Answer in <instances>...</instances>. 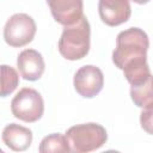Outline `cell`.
Listing matches in <instances>:
<instances>
[{
	"instance_id": "6da1fadb",
	"label": "cell",
	"mask_w": 153,
	"mask_h": 153,
	"mask_svg": "<svg viewBox=\"0 0 153 153\" xmlns=\"http://www.w3.org/2000/svg\"><path fill=\"white\" fill-rule=\"evenodd\" d=\"M149 39L139 27H129L116 37V48L112 51V62L121 71L147 63Z\"/></svg>"
},
{
	"instance_id": "7a4b0ae2",
	"label": "cell",
	"mask_w": 153,
	"mask_h": 153,
	"mask_svg": "<svg viewBox=\"0 0 153 153\" xmlns=\"http://www.w3.org/2000/svg\"><path fill=\"white\" fill-rule=\"evenodd\" d=\"M90 36L91 27L85 16L76 23L65 26L57 44L61 56L71 61L85 57L90 51Z\"/></svg>"
},
{
	"instance_id": "3957f363",
	"label": "cell",
	"mask_w": 153,
	"mask_h": 153,
	"mask_svg": "<svg viewBox=\"0 0 153 153\" xmlns=\"http://www.w3.org/2000/svg\"><path fill=\"white\" fill-rule=\"evenodd\" d=\"M71 152L87 153L100 148L108 140L106 130L98 123H84L71 127L66 131Z\"/></svg>"
},
{
	"instance_id": "277c9868",
	"label": "cell",
	"mask_w": 153,
	"mask_h": 153,
	"mask_svg": "<svg viewBox=\"0 0 153 153\" xmlns=\"http://www.w3.org/2000/svg\"><path fill=\"white\" fill-rule=\"evenodd\" d=\"M11 111L16 118L32 123L38 121L44 112L42 96L31 87H23L11 102Z\"/></svg>"
},
{
	"instance_id": "5b68a950",
	"label": "cell",
	"mask_w": 153,
	"mask_h": 153,
	"mask_svg": "<svg viewBox=\"0 0 153 153\" xmlns=\"http://www.w3.org/2000/svg\"><path fill=\"white\" fill-rule=\"evenodd\" d=\"M36 23L26 13H16L6 22L4 27L5 42L13 48L29 44L36 35Z\"/></svg>"
},
{
	"instance_id": "8992f818",
	"label": "cell",
	"mask_w": 153,
	"mask_h": 153,
	"mask_svg": "<svg viewBox=\"0 0 153 153\" xmlns=\"http://www.w3.org/2000/svg\"><path fill=\"white\" fill-rule=\"evenodd\" d=\"M74 88L84 98H93L97 96L104 85L103 72L93 66L86 65L80 67L74 74Z\"/></svg>"
},
{
	"instance_id": "52a82bcc",
	"label": "cell",
	"mask_w": 153,
	"mask_h": 153,
	"mask_svg": "<svg viewBox=\"0 0 153 153\" xmlns=\"http://www.w3.org/2000/svg\"><path fill=\"white\" fill-rule=\"evenodd\" d=\"M98 13L103 23L117 26L126 23L131 14L129 0H99Z\"/></svg>"
},
{
	"instance_id": "ba28073f",
	"label": "cell",
	"mask_w": 153,
	"mask_h": 153,
	"mask_svg": "<svg viewBox=\"0 0 153 153\" xmlns=\"http://www.w3.org/2000/svg\"><path fill=\"white\" fill-rule=\"evenodd\" d=\"M53 18L61 25L67 26L76 23L82 14V0H47Z\"/></svg>"
},
{
	"instance_id": "9c48e42d",
	"label": "cell",
	"mask_w": 153,
	"mask_h": 153,
	"mask_svg": "<svg viewBox=\"0 0 153 153\" xmlns=\"http://www.w3.org/2000/svg\"><path fill=\"white\" fill-rule=\"evenodd\" d=\"M17 67L25 80L36 81L42 76L45 63L41 53L35 49H25L17 57Z\"/></svg>"
},
{
	"instance_id": "30bf717a",
	"label": "cell",
	"mask_w": 153,
	"mask_h": 153,
	"mask_svg": "<svg viewBox=\"0 0 153 153\" xmlns=\"http://www.w3.org/2000/svg\"><path fill=\"white\" fill-rule=\"evenodd\" d=\"M2 141L12 151L23 152L31 146L32 131L17 123L7 124L2 130Z\"/></svg>"
},
{
	"instance_id": "8fae6325",
	"label": "cell",
	"mask_w": 153,
	"mask_h": 153,
	"mask_svg": "<svg viewBox=\"0 0 153 153\" xmlns=\"http://www.w3.org/2000/svg\"><path fill=\"white\" fill-rule=\"evenodd\" d=\"M130 98L139 108L146 109L153 106V75L139 85L130 87Z\"/></svg>"
},
{
	"instance_id": "7c38bea8",
	"label": "cell",
	"mask_w": 153,
	"mask_h": 153,
	"mask_svg": "<svg viewBox=\"0 0 153 153\" xmlns=\"http://www.w3.org/2000/svg\"><path fill=\"white\" fill-rule=\"evenodd\" d=\"M38 151L41 153H56V152H69L71 146L66 135L54 133L42 139Z\"/></svg>"
},
{
	"instance_id": "4fadbf2b",
	"label": "cell",
	"mask_w": 153,
	"mask_h": 153,
	"mask_svg": "<svg viewBox=\"0 0 153 153\" xmlns=\"http://www.w3.org/2000/svg\"><path fill=\"white\" fill-rule=\"evenodd\" d=\"M19 84V74L17 71L7 65L1 66V97H7L11 94Z\"/></svg>"
},
{
	"instance_id": "5bb4252c",
	"label": "cell",
	"mask_w": 153,
	"mask_h": 153,
	"mask_svg": "<svg viewBox=\"0 0 153 153\" xmlns=\"http://www.w3.org/2000/svg\"><path fill=\"white\" fill-rule=\"evenodd\" d=\"M140 124L147 134L153 135V106L142 110L140 114Z\"/></svg>"
},
{
	"instance_id": "9a60e30c",
	"label": "cell",
	"mask_w": 153,
	"mask_h": 153,
	"mask_svg": "<svg viewBox=\"0 0 153 153\" xmlns=\"http://www.w3.org/2000/svg\"><path fill=\"white\" fill-rule=\"evenodd\" d=\"M131 1H134L135 4H139V5H143V4H147L149 0H131Z\"/></svg>"
}]
</instances>
